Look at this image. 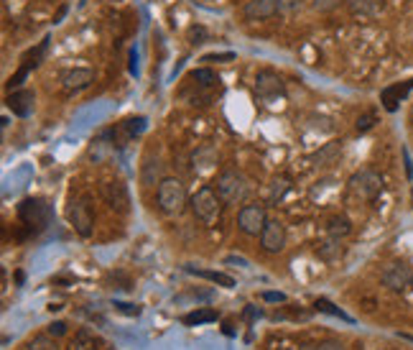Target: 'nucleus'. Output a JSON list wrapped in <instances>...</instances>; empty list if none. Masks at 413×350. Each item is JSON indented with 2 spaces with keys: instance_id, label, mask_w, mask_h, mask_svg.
<instances>
[{
  "instance_id": "obj_27",
  "label": "nucleus",
  "mask_w": 413,
  "mask_h": 350,
  "mask_svg": "<svg viewBox=\"0 0 413 350\" xmlns=\"http://www.w3.org/2000/svg\"><path fill=\"white\" fill-rule=\"evenodd\" d=\"M291 192V179L289 176H283V174H278V176H273V182H271V202H281L286 194Z\"/></svg>"
},
{
  "instance_id": "obj_26",
  "label": "nucleus",
  "mask_w": 413,
  "mask_h": 350,
  "mask_svg": "<svg viewBox=\"0 0 413 350\" xmlns=\"http://www.w3.org/2000/svg\"><path fill=\"white\" fill-rule=\"evenodd\" d=\"M71 350H100V342L90 330H79L71 340Z\"/></svg>"
},
{
  "instance_id": "obj_21",
  "label": "nucleus",
  "mask_w": 413,
  "mask_h": 350,
  "mask_svg": "<svg viewBox=\"0 0 413 350\" xmlns=\"http://www.w3.org/2000/svg\"><path fill=\"white\" fill-rule=\"evenodd\" d=\"M184 269H187L189 274H194V276L207 278V281H214V284H219V287H225V289H233V287H235V278H233V276H227V274H222V271L196 269V266H184Z\"/></svg>"
},
{
  "instance_id": "obj_13",
  "label": "nucleus",
  "mask_w": 413,
  "mask_h": 350,
  "mask_svg": "<svg viewBox=\"0 0 413 350\" xmlns=\"http://www.w3.org/2000/svg\"><path fill=\"white\" fill-rule=\"evenodd\" d=\"M102 197L115 212H128L130 210V192L123 182H105L102 184Z\"/></svg>"
},
{
  "instance_id": "obj_3",
  "label": "nucleus",
  "mask_w": 413,
  "mask_h": 350,
  "mask_svg": "<svg viewBox=\"0 0 413 350\" xmlns=\"http://www.w3.org/2000/svg\"><path fill=\"white\" fill-rule=\"evenodd\" d=\"M18 220L26 225V228H31V231H44L51 225L54 220V210L49 205L47 199H39V197H26L21 205H18Z\"/></svg>"
},
{
  "instance_id": "obj_10",
  "label": "nucleus",
  "mask_w": 413,
  "mask_h": 350,
  "mask_svg": "<svg viewBox=\"0 0 413 350\" xmlns=\"http://www.w3.org/2000/svg\"><path fill=\"white\" fill-rule=\"evenodd\" d=\"M67 217H69L71 228L82 235V238H90L92 235V215H90V207L82 202V199H71L69 207H67Z\"/></svg>"
},
{
  "instance_id": "obj_11",
  "label": "nucleus",
  "mask_w": 413,
  "mask_h": 350,
  "mask_svg": "<svg viewBox=\"0 0 413 350\" xmlns=\"http://www.w3.org/2000/svg\"><path fill=\"white\" fill-rule=\"evenodd\" d=\"M260 248L265 253H281L286 248V228L281 220H268V225L260 233Z\"/></svg>"
},
{
  "instance_id": "obj_15",
  "label": "nucleus",
  "mask_w": 413,
  "mask_h": 350,
  "mask_svg": "<svg viewBox=\"0 0 413 350\" xmlns=\"http://www.w3.org/2000/svg\"><path fill=\"white\" fill-rule=\"evenodd\" d=\"M6 105H8V110L18 118H28L36 108V95H33V90H13L6 95Z\"/></svg>"
},
{
  "instance_id": "obj_33",
  "label": "nucleus",
  "mask_w": 413,
  "mask_h": 350,
  "mask_svg": "<svg viewBox=\"0 0 413 350\" xmlns=\"http://www.w3.org/2000/svg\"><path fill=\"white\" fill-rule=\"evenodd\" d=\"M375 120H378V115H375L373 110L365 112V115H360L357 118V133H367V131L375 126Z\"/></svg>"
},
{
  "instance_id": "obj_37",
  "label": "nucleus",
  "mask_w": 413,
  "mask_h": 350,
  "mask_svg": "<svg viewBox=\"0 0 413 350\" xmlns=\"http://www.w3.org/2000/svg\"><path fill=\"white\" fill-rule=\"evenodd\" d=\"M49 335L62 338V335H67V325H64V322H51V325H49Z\"/></svg>"
},
{
  "instance_id": "obj_7",
  "label": "nucleus",
  "mask_w": 413,
  "mask_h": 350,
  "mask_svg": "<svg viewBox=\"0 0 413 350\" xmlns=\"http://www.w3.org/2000/svg\"><path fill=\"white\" fill-rule=\"evenodd\" d=\"M255 97L263 105H276L278 100L286 97V82L271 69H263L255 77Z\"/></svg>"
},
{
  "instance_id": "obj_39",
  "label": "nucleus",
  "mask_w": 413,
  "mask_h": 350,
  "mask_svg": "<svg viewBox=\"0 0 413 350\" xmlns=\"http://www.w3.org/2000/svg\"><path fill=\"white\" fill-rule=\"evenodd\" d=\"M67 10H69V6H59V10H56V16H54V24H62V18L67 16Z\"/></svg>"
},
{
  "instance_id": "obj_28",
  "label": "nucleus",
  "mask_w": 413,
  "mask_h": 350,
  "mask_svg": "<svg viewBox=\"0 0 413 350\" xmlns=\"http://www.w3.org/2000/svg\"><path fill=\"white\" fill-rule=\"evenodd\" d=\"M314 307L319 312H327V315H332V317H339V319H344V322H352V317L347 315V312H342L339 307H335V304L329 302V299H317L314 302Z\"/></svg>"
},
{
  "instance_id": "obj_31",
  "label": "nucleus",
  "mask_w": 413,
  "mask_h": 350,
  "mask_svg": "<svg viewBox=\"0 0 413 350\" xmlns=\"http://www.w3.org/2000/svg\"><path fill=\"white\" fill-rule=\"evenodd\" d=\"M342 3H347V0H312V8L317 13H329V10L339 8Z\"/></svg>"
},
{
  "instance_id": "obj_36",
  "label": "nucleus",
  "mask_w": 413,
  "mask_h": 350,
  "mask_svg": "<svg viewBox=\"0 0 413 350\" xmlns=\"http://www.w3.org/2000/svg\"><path fill=\"white\" fill-rule=\"evenodd\" d=\"M304 6V0H281V13H296Z\"/></svg>"
},
{
  "instance_id": "obj_1",
  "label": "nucleus",
  "mask_w": 413,
  "mask_h": 350,
  "mask_svg": "<svg viewBox=\"0 0 413 350\" xmlns=\"http://www.w3.org/2000/svg\"><path fill=\"white\" fill-rule=\"evenodd\" d=\"M156 202H158V210H161L164 215H171V217L181 215L189 205L184 182L176 179V176H164L156 190Z\"/></svg>"
},
{
  "instance_id": "obj_40",
  "label": "nucleus",
  "mask_w": 413,
  "mask_h": 350,
  "mask_svg": "<svg viewBox=\"0 0 413 350\" xmlns=\"http://www.w3.org/2000/svg\"><path fill=\"white\" fill-rule=\"evenodd\" d=\"M281 350H294V348H281Z\"/></svg>"
},
{
  "instance_id": "obj_16",
  "label": "nucleus",
  "mask_w": 413,
  "mask_h": 350,
  "mask_svg": "<svg viewBox=\"0 0 413 350\" xmlns=\"http://www.w3.org/2000/svg\"><path fill=\"white\" fill-rule=\"evenodd\" d=\"M411 90H413V77H411V80H405V82H396V85H388V88L380 92L382 108H385L388 112H396L398 105H401L405 97H408V92H411Z\"/></svg>"
},
{
  "instance_id": "obj_30",
  "label": "nucleus",
  "mask_w": 413,
  "mask_h": 350,
  "mask_svg": "<svg viewBox=\"0 0 413 350\" xmlns=\"http://www.w3.org/2000/svg\"><path fill=\"white\" fill-rule=\"evenodd\" d=\"M26 350H59L56 348V342L49 338V335H39V338H33L28 345H26Z\"/></svg>"
},
{
  "instance_id": "obj_8",
  "label": "nucleus",
  "mask_w": 413,
  "mask_h": 350,
  "mask_svg": "<svg viewBox=\"0 0 413 350\" xmlns=\"http://www.w3.org/2000/svg\"><path fill=\"white\" fill-rule=\"evenodd\" d=\"M380 281L385 289L396 292V294H403V292H408L413 287V269L403 261H393L382 269Z\"/></svg>"
},
{
  "instance_id": "obj_35",
  "label": "nucleus",
  "mask_w": 413,
  "mask_h": 350,
  "mask_svg": "<svg viewBox=\"0 0 413 350\" xmlns=\"http://www.w3.org/2000/svg\"><path fill=\"white\" fill-rule=\"evenodd\" d=\"M202 62H207V64H214V62H235V51H225V54H207L202 59Z\"/></svg>"
},
{
  "instance_id": "obj_4",
  "label": "nucleus",
  "mask_w": 413,
  "mask_h": 350,
  "mask_svg": "<svg viewBox=\"0 0 413 350\" xmlns=\"http://www.w3.org/2000/svg\"><path fill=\"white\" fill-rule=\"evenodd\" d=\"M189 205H192V212H194V217L199 220V223L214 225L219 220V215H222V207H225V202L219 199V194H217L214 187H202V190L192 197Z\"/></svg>"
},
{
  "instance_id": "obj_19",
  "label": "nucleus",
  "mask_w": 413,
  "mask_h": 350,
  "mask_svg": "<svg viewBox=\"0 0 413 350\" xmlns=\"http://www.w3.org/2000/svg\"><path fill=\"white\" fill-rule=\"evenodd\" d=\"M187 82L199 90H210L212 92V90L219 85V77L214 74V69H210V67H196V69H192V72L187 74Z\"/></svg>"
},
{
  "instance_id": "obj_22",
  "label": "nucleus",
  "mask_w": 413,
  "mask_h": 350,
  "mask_svg": "<svg viewBox=\"0 0 413 350\" xmlns=\"http://www.w3.org/2000/svg\"><path fill=\"white\" fill-rule=\"evenodd\" d=\"M112 146H115V141H112V133H110V131H102V133L92 141V149H90V159L102 161L110 151H112Z\"/></svg>"
},
{
  "instance_id": "obj_9",
  "label": "nucleus",
  "mask_w": 413,
  "mask_h": 350,
  "mask_svg": "<svg viewBox=\"0 0 413 350\" xmlns=\"http://www.w3.org/2000/svg\"><path fill=\"white\" fill-rule=\"evenodd\" d=\"M268 225V215H265L263 205H242L237 212V231L250 238H260L263 228Z\"/></svg>"
},
{
  "instance_id": "obj_5",
  "label": "nucleus",
  "mask_w": 413,
  "mask_h": 350,
  "mask_svg": "<svg viewBox=\"0 0 413 350\" xmlns=\"http://www.w3.org/2000/svg\"><path fill=\"white\" fill-rule=\"evenodd\" d=\"M382 176L373 169H360L350 176L347 182V190H350L352 197L362 199V202H375V199L382 194Z\"/></svg>"
},
{
  "instance_id": "obj_18",
  "label": "nucleus",
  "mask_w": 413,
  "mask_h": 350,
  "mask_svg": "<svg viewBox=\"0 0 413 350\" xmlns=\"http://www.w3.org/2000/svg\"><path fill=\"white\" fill-rule=\"evenodd\" d=\"M161 179H164V161L158 159V156H146V161H143V169H141L143 187L161 184Z\"/></svg>"
},
{
  "instance_id": "obj_25",
  "label": "nucleus",
  "mask_w": 413,
  "mask_h": 350,
  "mask_svg": "<svg viewBox=\"0 0 413 350\" xmlns=\"http://www.w3.org/2000/svg\"><path fill=\"white\" fill-rule=\"evenodd\" d=\"M217 319V312L210 310V307H204V310H194L189 312V315H184L181 317V322L187 327H196V325H207V322H214Z\"/></svg>"
},
{
  "instance_id": "obj_20",
  "label": "nucleus",
  "mask_w": 413,
  "mask_h": 350,
  "mask_svg": "<svg viewBox=\"0 0 413 350\" xmlns=\"http://www.w3.org/2000/svg\"><path fill=\"white\" fill-rule=\"evenodd\" d=\"M339 153H342V141L324 144L319 151L312 156V164H314V167H329V164H335V161L339 159Z\"/></svg>"
},
{
  "instance_id": "obj_38",
  "label": "nucleus",
  "mask_w": 413,
  "mask_h": 350,
  "mask_svg": "<svg viewBox=\"0 0 413 350\" xmlns=\"http://www.w3.org/2000/svg\"><path fill=\"white\" fill-rule=\"evenodd\" d=\"M263 299L265 302H286V297H283L281 292H265Z\"/></svg>"
},
{
  "instance_id": "obj_14",
  "label": "nucleus",
  "mask_w": 413,
  "mask_h": 350,
  "mask_svg": "<svg viewBox=\"0 0 413 350\" xmlns=\"http://www.w3.org/2000/svg\"><path fill=\"white\" fill-rule=\"evenodd\" d=\"M59 82H62L64 92H79V90H85V88H90V85H92L94 72L90 69V67H71V69L62 72Z\"/></svg>"
},
{
  "instance_id": "obj_29",
  "label": "nucleus",
  "mask_w": 413,
  "mask_h": 350,
  "mask_svg": "<svg viewBox=\"0 0 413 350\" xmlns=\"http://www.w3.org/2000/svg\"><path fill=\"white\" fill-rule=\"evenodd\" d=\"M187 39H189V44L192 47H199V44H204V41L210 39V33H207V28L204 26H189V31H187Z\"/></svg>"
},
{
  "instance_id": "obj_6",
  "label": "nucleus",
  "mask_w": 413,
  "mask_h": 350,
  "mask_svg": "<svg viewBox=\"0 0 413 350\" xmlns=\"http://www.w3.org/2000/svg\"><path fill=\"white\" fill-rule=\"evenodd\" d=\"M49 36H44L41 39V44L36 49H31V51H26L24 59H21V67L16 69V74H10V80L6 82V90L8 92H13V90H21V85L26 82V77L33 72V69H39L41 62H44V56H47L49 51Z\"/></svg>"
},
{
  "instance_id": "obj_34",
  "label": "nucleus",
  "mask_w": 413,
  "mask_h": 350,
  "mask_svg": "<svg viewBox=\"0 0 413 350\" xmlns=\"http://www.w3.org/2000/svg\"><path fill=\"white\" fill-rule=\"evenodd\" d=\"M115 310L120 315H128V317H138L141 315V307L138 304H128V302H115Z\"/></svg>"
},
{
  "instance_id": "obj_32",
  "label": "nucleus",
  "mask_w": 413,
  "mask_h": 350,
  "mask_svg": "<svg viewBox=\"0 0 413 350\" xmlns=\"http://www.w3.org/2000/svg\"><path fill=\"white\" fill-rule=\"evenodd\" d=\"M296 350H347L339 340H324L319 345H298Z\"/></svg>"
},
{
  "instance_id": "obj_12",
  "label": "nucleus",
  "mask_w": 413,
  "mask_h": 350,
  "mask_svg": "<svg viewBox=\"0 0 413 350\" xmlns=\"http://www.w3.org/2000/svg\"><path fill=\"white\" fill-rule=\"evenodd\" d=\"M278 13H281V0H248L242 6L245 21H268Z\"/></svg>"
},
{
  "instance_id": "obj_17",
  "label": "nucleus",
  "mask_w": 413,
  "mask_h": 350,
  "mask_svg": "<svg viewBox=\"0 0 413 350\" xmlns=\"http://www.w3.org/2000/svg\"><path fill=\"white\" fill-rule=\"evenodd\" d=\"M344 6L355 18H378L385 8V0H347Z\"/></svg>"
},
{
  "instance_id": "obj_23",
  "label": "nucleus",
  "mask_w": 413,
  "mask_h": 350,
  "mask_svg": "<svg viewBox=\"0 0 413 350\" xmlns=\"http://www.w3.org/2000/svg\"><path fill=\"white\" fill-rule=\"evenodd\" d=\"M327 233H329V238H337V240H344L347 235L352 233V223H350V217L347 215H335V217H329V223H327Z\"/></svg>"
},
{
  "instance_id": "obj_2",
  "label": "nucleus",
  "mask_w": 413,
  "mask_h": 350,
  "mask_svg": "<svg viewBox=\"0 0 413 350\" xmlns=\"http://www.w3.org/2000/svg\"><path fill=\"white\" fill-rule=\"evenodd\" d=\"M214 190H217L219 199L225 205H242L250 194V182L248 176L237 172V169H225L214 179Z\"/></svg>"
},
{
  "instance_id": "obj_24",
  "label": "nucleus",
  "mask_w": 413,
  "mask_h": 350,
  "mask_svg": "<svg viewBox=\"0 0 413 350\" xmlns=\"http://www.w3.org/2000/svg\"><path fill=\"white\" fill-rule=\"evenodd\" d=\"M317 256H319L321 261H327V263L337 261V258L342 256V240H337V238L321 240L319 246H317Z\"/></svg>"
}]
</instances>
